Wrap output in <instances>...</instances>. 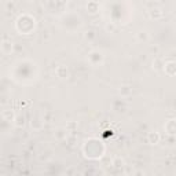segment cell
Returning a JSON list of instances; mask_svg holds the SVG:
<instances>
[{"label": "cell", "mask_w": 176, "mask_h": 176, "mask_svg": "<svg viewBox=\"0 0 176 176\" xmlns=\"http://www.w3.org/2000/svg\"><path fill=\"white\" fill-rule=\"evenodd\" d=\"M158 140H160V135L157 132H150V134H149V142L150 143L156 145V143H158Z\"/></svg>", "instance_id": "6da1fadb"}, {"label": "cell", "mask_w": 176, "mask_h": 176, "mask_svg": "<svg viewBox=\"0 0 176 176\" xmlns=\"http://www.w3.org/2000/svg\"><path fill=\"white\" fill-rule=\"evenodd\" d=\"M87 8L89 10V13H92V14H95L98 11V4L96 3H94V2H91V3H88V6H87Z\"/></svg>", "instance_id": "7a4b0ae2"}, {"label": "cell", "mask_w": 176, "mask_h": 176, "mask_svg": "<svg viewBox=\"0 0 176 176\" xmlns=\"http://www.w3.org/2000/svg\"><path fill=\"white\" fill-rule=\"evenodd\" d=\"M161 15H162V13H161V10H160V8L151 10V17H153V18H160Z\"/></svg>", "instance_id": "3957f363"}, {"label": "cell", "mask_w": 176, "mask_h": 176, "mask_svg": "<svg viewBox=\"0 0 176 176\" xmlns=\"http://www.w3.org/2000/svg\"><path fill=\"white\" fill-rule=\"evenodd\" d=\"M113 165H114V167H117V168H122V167H124V161H122L121 158H116L114 161H113Z\"/></svg>", "instance_id": "277c9868"}, {"label": "cell", "mask_w": 176, "mask_h": 176, "mask_svg": "<svg viewBox=\"0 0 176 176\" xmlns=\"http://www.w3.org/2000/svg\"><path fill=\"white\" fill-rule=\"evenodd\" d=\"M56 73H58V76H59V77H63V73L67 74V70H66L65 67H59V69L56 70Z\"/></svg>", "instance_id": "5b68a950"}, {"label": "cell", "mask_w": 176, "mask_h": 176, "mask_svg": "<svg viewBox=\"0 0 176 176\" xmlns=\"http://www.w3.org/2000/svg\"><path fill=\"white\" fill-rule=\"evenodd\" d=\"M139 39H147V35L145 33V32H140V33H139Z\"/></svg>", "instance_id": "8992f818"}, {"label": "cell", "mask_w": 176, "mask_h": 176, "mask_svg": "<svg viewBox=\"0 0 176 176\" xmlns=\"http://www.w3.org/2000/svg\"><path fill=\"white\" fill-rule=\"evenodd\" d=\"M18 121H24V117H19ZM17 125H18V127H21V125H24V124H22V122H17Z\"/></svg>", "instance_id": "52a82bcc"}, {"label": "cell", "mask_w": 176, "mask_h": 176, "mask_svg": "<svg viewBox=\"0 0 176 176\" xmlns=\"http://www.w3.org/2000/svg\"><path fill=\"white\" fill-rule=\"evenodd\" d=\"M107 30H114V26H113V25H111V26L109 25V26H107Z\"/></svg>", "instance_id": "ba28073f"}, {"label": "cell", "mask_w": 176, "mask_h": 176, "mask_svg": "<svg viewBox=\"0 0 176 176\" xmlns=\"http://www.w3.org/2000/svg\"><path fill=\"white\" fill-rule=\"evenodd\" d=\"M65 2H67V0H58V3H65Z\"/></svg>", "instance_id": "9c48e42d"}]
</instances>
